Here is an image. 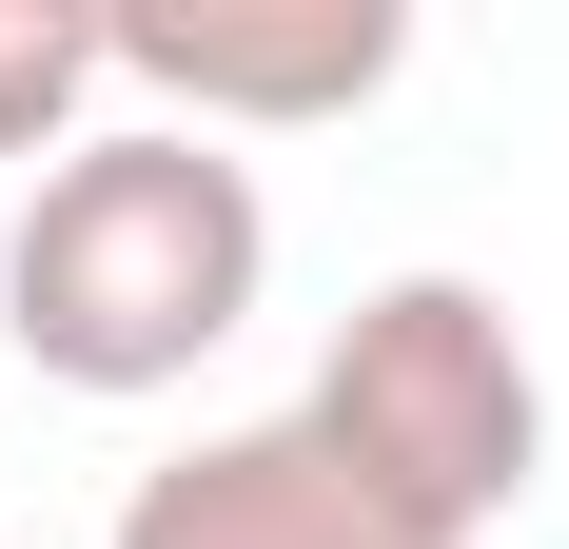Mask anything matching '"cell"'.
<instances>
[{"mask_svg":"<svg viewBox=\"0 0 569 549\" xmlns=\"http://www.w3.org/2000/svg\"><path fill=\"white\" fill-rule=\"evenodd\" d=\"M276 295V197L236 138L177 118H99L79 158H40L20 236H0V333L59 392H177L197 353H236Z\"/></svg>","mask_w":569,"mask_h":549,"instance_id":"cell-1","label":"cell"},{"mask_svg":"<svg viewBox=\"0 0 569 549\" xmlns=\"http://www.w3.org/2000/svg\"><path fill=\"white\" fill-rule=\"evenodd\" d=\"M295 432L353 451L412 530L471 549L530 471H550V373H530V333L491 315L471 274H373L335 315V353H315V392H295Z\"/></svg>","mask_w":569,"mask_h":549,"instance_id":"cell-2","label":"cell"},{"mask_svg":"<svg viewBox=\"0 0 569 549\" xmlns=\"http://www.w3.org/2000/svg\"><path fill=\"white\" fill-rule=\"evenodd\" d=\"M393 59L412 20L393 0H295V20H177V0H118L99 20V79L118 99H158L177 138H295V118H353V99H393Z\"/></svg>","mask_w":569,"mask_h":549,"instance_id":"cell-3","label":"cell"},{"mask_svg":"<svg viewBox=\"0 0 569 549\" xmlns=\"http://www.w3.org/2000/svg\"><path fill=\"white\" fill-rule=\"evenodd\" d=\"M118 549H452V530H412L353 451H315L295 412H256V432L158 451V471L118 491Z\"/></svg>","mask_w":569,"mask_h":549,"instance_id":"cell-4","label":"cell"},{"mask_svg":"<svg viewBox=\"0 0 569 549\" xmlns=\"http://www.w3.org/2000/svg\"><path fill=\"white\" fill-rule=\"evenodd\" d=\"M99 138V0H0V158Z\"/></svg>","mask_w":569,"mask_h":549,"instance_id":"cell-5","label":"cell"}]
</instances>
